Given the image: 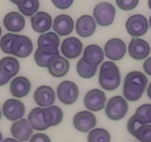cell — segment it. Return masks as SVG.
<instances>
[{
	"label": "cell",
	"instance_id": "1",
	"mask_svg": "<svg viewBox=\"0 0 151 142\" xmlns=\"http://www.w3.org/2000/svg\"><path fill=\"white\" fill-rule=\"evenodd\" d=\"M148 79L145 74L140 71L128 72L124 80L122 93L126 100L137 101L141 99L147 87Z\"/></svg>",
	"mask_w": 151,
	"mask_h": 142
},
{
	"label": "cell",
	"instance_id": "2",
	"mask_svg": "<svg viewBox=\"0 0 151 142\" xmlns=\"http://www.w3.org/2000/svg\"><path fill=\"white\" fill-rule=\"evenodd\" d=\"M98 81L100 87L104 90H116L121 83L120 71L117 65L112 61L103 62L100 67Z\"/></svg>",
	"mask_w": 151,
	"mask_h": 142
},
{
	"label": "cell",
	"instance_id": "3",
	"mask_svg": "<svg viewBox=\"0 0 151 142\" xmlns=\"http://www.w3.org/2000/svg\"><path fill=\"white\" fill-rule=\"evenodd\" d=\"M128 103L121 96L111 98L105 106V112L108 118L112 121H119L125 118L128 112Z\"/></svg>",
	"mask_w": 151,
	"mask_h": 142
},
{
	"label": "cell",
	"instance_id": "4",
	"mask_svg": "<svg viewBox=\"0 0 151 142\" xmlns=\"http://www.w3.org/2000/svg\"><path fill=\"white\" fill-rule=\"evenodd\" d=\"M93 16L97 24L100 26H109L114 21L116 9L111 3L100 2L94 7Z\"/></svg>",
	"mask_w": 151,
	"mask_h": 142
},
{
	"label": "cell",
	"instance_id": "5",
	"mask_svg": "<svg viewBox=\"0 0 151 142\" xmlns=\"http://www.w3.org/2000/svg\"><path fill=\"white\" fill-rule=\"evenodd\" d=\"M80 91L76 83L63 81L57 87V96L59 101L66 105L75 103L79 97Z\"/></svg>",
	"mask_w": 151,
	"mask_h": 142
},
{
	"label": "cell",
	"instance_id": "6",
	"mask_svg": "<svg viewBox=\"0 0 151 142\" xmlns=\"http://www.w3.org/2000/svg\"><path fill=\"white\" fill-rule=\"evenodd\" d=\"M149 22L147 18L142 14H134L130 16L125 23V28L129 35L134 37L144 36L148 30Z\"/></svg>",
	"mask_w": 151,
	"mask_h": 142
},
{
	"label": "cell",
	"instance_id": "7",
	"mask_svg": "<svg viewBox=\"0 0 151 142\" xmlns=\"http://www.w3.org/2000/svg\"><path fill=\"white\" fill-rule=\"evenodd\" d=\"M106 96L105 93L97 88L88 90L83 99L84 105L91 112L102 110L106 106Z\"/></svg>",
	"mask_w": 151,
	"mask_h": 142
},
{
	"label": "cell",
	"instance_id": "8",
	"mask_svg": "<svg viewBox=\"0 0 151 142\" xmlns=\"http://www.w3.org/2000/svg\"><path fill=\"white\" fill-rule=\"evenodd\" d=\"M97 118L93 112L83 110L77 112L73 118V125L81 133H88L95 127Z\"/></svg>",
	"mask_w": 151,
	"mask_h": 142
},
{
	"label": "cell",
	"instance_id": "9",
	"mask_svg": "<svg viewBox=\"0 0 151 142\" xmlns=\"http://www.w3.org/2000/svg\"><path fill=\"white\" fill-rule=\"evenodd\" d=\"M2 113L9 121H18L24 115V104L18 99H7L2 105Z\"/></svg>",
	"mask_w": 151,
	"mask_h": 142
},
{
	"label": "cell",
	"instance_id": "10",
	"mask_svg": "<svg viewBox=\"0 0 151 142\" xmlns=\"http://www.w3.org/2000/svg\"><path fill=\"white\" fill-rule=\"evenodd\" d=\"M105 56L111 61H119L126 53V44L119 38H112L106 43L104 47Z\"/></svg>",
	"mask_w": 151,
	"mask_h": 142
},
{
	"label": "cell",
	"instance_id": "11",
	"mask_svg": "<svg viewBox=\"0 0 151 142\" xmlns=\"http://www.w3.org/2000/svg\"><path fill=\"white\" fill-rule=\"evenodd\" d=\"M33 44L29 37L17 35L11 47V54L19 58H27L32 53Z\"/></svg>",
	"mask_w": 151,
	"mask_h": 142
},
{
	"label": "cell",
	"instance_id": "12",
	"mask_svg": "<svg viewBox=\"0 0 151 142\" xmlns=\"http://www.w3.org/2000/svg\"><path fill=\"white\" fill-rule=\"evenodd\" d=\"M128 53L132 59L140 61L147 59L150 53V47L148 42L139 38H134L128 45Z\"/></svg>",
	"mask_w": 151,
	"mask_h": 142
},
{
	"label": "cell",
	"instance_id": "13",
	"mask_svg": "<svg viewBox=\"0 0 151 142\" xmlns=\"http://www.w3.org/2000/svg\"><path fill=\"white\" fill-rule=\"evenodd\" d=\"M58 47L52 45H44L38 47L34 53V60L38 66L47 67L49 63L55 56H58Z\"/></svg>",
	"mask_w": 151,
	"mask_h": 142
},
{
	"label": "cell",
	"instance_id": "14",
	"mask_svg": "<svg viewBox=\"0 0 151 142\" xmlns=\"http://www.w3.org/2000/svg\"><path fill=\"white\" fill-rule=\"evenodd\" d=\"M33 129L31 127L28 120L21 118L15 121L10 127L12 135L19 142H24L29 140L32 136Z\"/></svg>",
	"mask_w": 151,
	"mask_h": 142
},
{
	"label": "cell",
	"instance_id": "15",
	"mask_svg": "<svg viewBox=\"0 0 151 142\" xmlns=\"http://www.w3.org/2000/svg\"><path fill=\"white\" fill-rule=\"evenodd\" d=\"M61 53L68 59L79 57L82 53L83 43L79 38L74 36L65 38L61 44Z\"/></svg>",
	"mask_w": 151,
	"mask_h": 142
},
{
	"label": "cell",
	"instance_id": "16",
	"mask_svg": "<svg viewBox=\"0 0 151 142\" xmlns=\"http://www.w3.org/2000/svg\"><path fill=\"white\" fill-rule=\"evenodd\" d=\"M33 99L41 107L52 106L55 101V93L51 87L41 85L36 88L33 93Z\"/></svg>",
	"mask_w": 151,
	"mask_h": 142
},
{
	"label": "cell",
	"instance_id": "17",
	"mask_svg": "<svg viewBox=\"0 0 151 142\" xmlns=\"http://www.w3.org/2000/svg\"><path fill=\"white\" fill-rule=\"evenodd\" d=\"M74 20L67 14H60L56 16L53 21L52 28L55 32L60 36H66L73 31Z\"/></svg>",
	"mask_w": 151,
	"mask_h": 142
},
{
	"label": "cell",
	"instance_id": "18",
	"mask_svg": "<svg viewBox=\"0 0 151 142\" xmlns=\"http://www.w3.org/2000/svg\"><path fill=\"white\" fill-rule=\"evenodd\" d=\"M70 68V64L66 57L56 56L52 59L49 63L47 69L50 75L55 78H61L68 73Z\"/></svg>",
	"mask_w": 151,
	"mask_h": 142
},
{
	"label": "cell",
	"instance_id": "19",
	"mask_svg": "<svg viewBox=\"0 0 151 142\" xmlns=\"http://www.w3.org/2000/svg\"><path fill=\"white\" fill-rule=\"evenodd\" d=\"M76 33L83 38H88L94 33L96 21L90 15H83L78 18L75 24Z\"/></svg>",
	"mask_w": 151,
	"mask_h": 142
},
{
	"label": "cell",
	"instance_id": "20",
	"mask_svg": "<svg viewBox=\"0 0 151 142\" xmlns=\"http://www.w3.org/2000/svg\"><path fill=\"white\" fill-rule=\"evenodd\" d=\"M31 26L34 31L44 33L51 29L52 26V19L47 12L39 11L31 16Z\"/></svg>",
	"mask_w": 151,
	"mask_h": 142
},
{
	"label": "cell",
	"instance_id": "21",
	"mask_svg": "<svg viewBox=\"0 0 151 142\" xmlns=\"http://www.w3.org/2000/svg\"><path fill=\"white\" fill-rule=\"evenodd\" d=\"M31 87L30 81L27 77L18 76L13 78L10 82V91L14 97L21 99L29 94Z\"/></svg>",
	"mask_w": 151,
	"mask_h": 142
},
{
	"label": "cell",
	"instance_id": "22",
	"mask_svg": "<svg viewBox=\"0 0 151 142\" xmlns=\"http://www.w3.org/2000/svg\"><path fill=\"white\" fill-rule=\"evenodd\" d=\"M4 26L7 30L13 33L22 31L25 27V19L18 12H10L3 19Z\"/></svg>",
	"mask_w": 151,
	"mask_h": 142
},
{
	"label": "cell",
	"instance_id": "23",
	"mask_svg": "<svg viewBox=\"0 0 151 142\" xmlns=\"http://www.w3.org/2000/svg\"><path fill=\"white\" fill-rule=\"evenodd\" d=\"M83 57L91 64L98 67L104 59L105 53L97 44H89L86 47Z\"/></svg>",
	"mask_w": 151,
	"mask_h": 142
},
{
	"label": "cell",
	"instance_id": "24",
	"mask_svg": "<svg viewBox=\"0 0 151 142\" xmlns=\"http://www.w3.org/2000/svg\"><path fill=\"white\" fill-rule=\"evenodd\" d=\"M28 121L32 129L37 131H44L49 128L44 117V107H35L28 115Z\"/></svg>",
	"mask_w": 151,
	"mask_h": 142
},
{
	"label": "cell",
	"instance_id": "25",
	"mask_svg": "<svg viewBox=\"0 0 151 142\" xmlns=\"http://www.w3.org/2000/svg\"><path fill=\"white\" fill-rule=\"evenodd\" d=\"M44 117L49 127H55L63 121V112L59 106L52 105L44 108Z\"/></svg>",
	"mask_w": 151,
	"mask_h": 142
},
{
	"label": "cell",
	"instance_id": "26",
	"mask_svg": "<svg viewBox=\"0 0 151 142\" xmlns=\"http://www.w3.org/2000/svg\"><path fill=\"white\" fill-rule=\"evenodd\" d=\"M0 67L11 78H13L19 72L20 70V64L16 58L7 56L0 60Z\"/></svg>",
	"mask_w": 151,
	"mask_h": 142
},
{
	"label": "cell",
	"instance_id": "27",
	"mask_svg": "<svg viewBox=\"0 0 151 142\" xmlns=\"http://www.w3.org/2000/svg\"><path fill=\"white\" fill-rule=\"evenodd\" d=\"M76 70L81 78L88 79L94 76L97 72V66L91 64L83 57L77 63Z\"/></svg>",
	"mask_w": 151,
	"mask_h": 142
},
{
	"label": "cell",
	"instance_id": "28",
	"mask_svg": "<svg viewBox=\"0 0 151 142\" xmlns=\"http://www.w3.org/2000/svg\"><path fill=\"white\" fill-rule=\"evenodd\" d=\"M38 0H23L18 4L19 11L26 16H32L39 8Z\"/></svg>",
	"mask_w": 151,
	"mask_h": 142
},
{
	"label": "cell",
	"instance_id": "29",
	"mask_svg": "<svg viewBox=\"0 0 151 142\" xmlns=\"http://www.w3.org/2000/svg\"><path fill=\"white\" fill-rule=\"evenodd\" d=\"M88 142H111L110 133L103 128H94L88 133Z\"/></svg>",
	"mask_w": 151,
	"mask_h": 142
},
{
	"label": "cell",
	"instance_id": "30",
	"mask_svg": "<svg viewBox=\"0 0 151 142\" xmlns=\"http://www.w3.org/2000/svg\"><path fill=\"white\" fill-rule=\"evenodd\" d=\"M38 47L44 45H52L58 47L60 44V38L55 32H47L41 34L38 38Z\"/></svg>",
	"mask_w": 151,
	"mask_h": 142
},
{
	"label": "cell",
	"instance_id": "31",
	"mask_svg": "<svg viewBox=\"0 0 151 142\" xmlns=\"http://www.w3.org/2000/svg\"><path fill=\"white\" fill-rule=\"evenodd\" d=\"M134 115L142 124H151V104H144L139 106Z\"/></svg>",
	"mask_w": 151,
	"mask_h": 142
},
{
	"label": "cell",
	"instance_id": "32",
	"mask_svg": "<svg viewBox=\"0 0 151 142\" xmlns=\"http://www.w3.org/2000/svg\"><path fill=\"white\" fill-rule=\"evenodd\" d=\"M134 136L139 142H151V124H142Z\"/></svg>",
	"mask_w": 151,
	"mask_h": 142
},
{
	"label": "cell",
	"instance_id": "33",
	"mask_svg": "<svg viewBox=\"0 0 151 142\" xmlns=\"http://www.w3.org/2000/svg\"><path fill=\"white\" fill-rule=\"evenodd\" d=\"M16 36L17 35L14 33H7L1 37L0 40V47L2 52L7 54H11L12 44Z\"/></svg>",
	"mask_w": 151,
	"mask_h": 142
},
{
	"label": "cell",
	"instance_id": "34",
	"mask_svg": "<svg viewBox=\"0 0 151 142\" xmlns=\"http://www.w3.org/2000/svg\"><path fill=\"white\" fill-rule=\"evenodd\" d=\"M139 0H116L118 7L122 10L128 11L134 10L137 7Z\"/></svg>",
	"mask_w": 151,
	"mask_h": 142
},
{
	"label": "cell",
	"instance_id": "35",
	"mask_svg": "<svg viewBox=\"0 0 151 142\" xmlns=\"http://www.w3.org/2000/svg\"><path fill=\"white\" fill-rule=\"evenodd\" d=\"M143 124H142L138 119L135 117V115H133L131 118L128 119V123H127V129H128V131L131 135L134 136L135 133L137 132V130Z\"/></svg>",
	"mask_w": 151,
	"mask_h": 142
},
{
	"label": "cell",
	"instance_id": "36",
	"mask_svg": "<svg viewBox=\"0 0 151 142\" xmlns=\"http://www.w3.org/2000/svg\"><path fill=\"white\" fill-rule=\"evenodd\" d=\"M52 4L60 10H66L73 4L74 0H51Z\"/></svg>",
	"mask_w": 151,
	"mask_h": 142
},
{
	"label": "cell",
	"instance_id": "37",
	"mask_svg": "<svg viewBox=\"0 0 151 142\" xmlns=\"http://www.w3.org/2000/svg\"><path fill=\"white\" fill-rule=\"evenodd\" d=\"M29 142H51V139L47 134L41 133L32 135Z\"/></svg>",
	"mask_w": 151,
	"mask_h": 142
},
{
	"label": "cell",
	"instance_id": "38",
	"mask_svg": "<svg viewBox=\"0 0 151 142\" xmlns=\"http://www.w3.org/2000/svg\"><path fill=\"white\" fill-rule=\"evenodd\" d=\"M10 78L11 77L0 67V86H3L8 83Z\"/></svg>",
	"mask_w": 151,
	"mask_h": 142
},
{
	"label": "cell",
	"instance_id": "39",
	"mask_svg": "<svg viewBox=\"0 0 151 142\" xmlns=\"http://www.w3.org/2000/svg\"><path fill=\"white\" fill-rule=\"evenodd\" d=\"M143 69L147 75H151V56L145 59L143 64Z\"/></svg>",
	"mask_w": 151,
	"mask_h": 142
},
{
	"label": "cell",
	"instance_id": "40",
	"mask_svg": "<svg viewBox=\"0 0 151 142\" xmlns=\"http://www.w3.org/2000/svg\"><path fill=\"white\" fill-rule=\"evenodd\" d=\"M1 142H19V141L16 140V138H7L3 140Z\"/></svg>",
	"mask_w": 151,
	"mask_h": 142
},
{
	"label": "cell",
	"instance_id": "41",
	"mask_svg": "<svg viewBox=\"0 0 151 142\" xmlns=\"http://www.w3.org/2000/svg\"><path fill=\"white\" fill-rule=\"evenodd\" d=\"M147 95L149 99L151 100V82L150 83V84H149L148 87L147 89Z\"/></svg>",
	"mask_w": 151,
	"mask_h": 142
},
{
	"label": "cell",
	"instance_id": "42",
	"mask_svg": "<svg viewBox=\"0 0 151 142\" xmlns=\"http://www.w3.org/2000/svg\"><path fill=\"white\" fill-rule=\"evenodd\" d=\"M10 1H11V2H13V4H16V5H18V4H19L20 2H22V1H23V0H10Z\"/></svg>",
	"mask_w": 151,
	"mask_h": 142
},
{
	"label": "cell",
	"instance_id": "43",
	"mask_svg": "<svg viewBox=\"0 0 151 142\" xmlns=\"http://www.w3.org/2000/svg\"><path fill=\"white\" fill-rule=\"evenodd\" d=\"M147 4H148L149 8L151 10V0H147Z\"/></svg>",
	"mask_w": 151,
	"mask_h": 142
},
{
	"label": "cell",
	"instance_id": "44",
	"mask_svg": "<svg viewBox=\"0 0 151 142\" xmlns=\"http://www.w3.org/2000/svg\"><path fill=\"white\" fill-rule=\"evenodd\" d=\"M2 137H3L2 134H1V132H0V142H1V140H2Z\"/></svg>",
	"mask_w": 151,
	"mask_h": 142
},
{
	"label": "cell",
	"instance_id": "45",
	"mask_svg": "<svg viewBox=\"0 0 151 142\" xmlns=\"http://www.w3.org/2000/svg\"><path fill=\"white\" fill-rule=\"evenodd\" d=\"M149 25H150V27L151 28V16H150V19H149Z\"/></svg>",
	"mask_w": 151,
	"mask_h": 142
},
{
	"label": "cell",
	"instance_id": "46",
	"mask_svg": "<svg viewBox=\"0 0 151 142\" xmlns=\"http://www.w3.org/2000/svg\"><path fill=\"white\" fill-rule=\"evenodd\" d=\"M1 27H0V36H1Z\"/></svg>",
	"mask_w": 151,
	"mask_h": 142
},
{
	"label": "cell",
	"instance_id": "47",
	"mask_svg": "<svg viewBox=\"0 0 151 142\" xmlns=\"http://www.w3.org/2000/svg\"><path fill=\"white\" fill-rule=\"evenodd\" d=\"M1 110H0V119H1Z\"/></svg>",
	"mask_w": 151,
	"mask_h": 142
}]
</instances>
